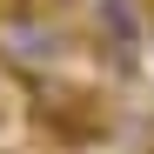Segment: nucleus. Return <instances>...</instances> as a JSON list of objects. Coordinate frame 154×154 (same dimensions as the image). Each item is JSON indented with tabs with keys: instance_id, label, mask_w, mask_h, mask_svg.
Segmentation results:
<instances>
[{
	"instance_id": "1",
	"label": "nucleus",
	"mask_w": 154,
	"mask_h": 154,
	"mask_svg": "<svg viewBox=\"0 0 154 154\" xmlns=\"http://www.w3.org/2000/svg\"><path fill=\"white\" fill-rule=\"evenodd\" d=\"M147 154H154V147H147Z\"/></svg>"
}]
</instances>
